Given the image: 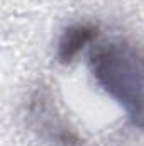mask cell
Masks as SVG:
<instances>
[{
  "instance_id": "cell-1",
  "label": "cell",
  "mask_w": 144,
  "mask_h": 146,
  "mask_svg": "<svg viewBox=\"0 0 144 146\" xmlns=\"http://www.w3.org/2000/svg\"><path fill=\"white\" fill-rule=\"evenodd\" d=\"M90 72L100 88L126 112L129 122L144 131V49L129 39L93 46Z\"/></svg>"
},
{
  "instance_id": "cell-2",
  "label": "cell",
  "mask_w": 144,
  "mask_h": 146,
  "mask_svg": "<svg viewBox=\"0 0 144 146\" xmlns=\"http://www.w3.org/2000/svg\"><path fill=\"white\" fill-rule=\"evenodd\" d=\"M29 117L32 126L56 146H80V138L58 115L53 99L46 90H37L29 102Z\"/></svg>"
},
{
  "instance_id": "cell-3",
  "label": "cell",
  "mask_w": 144,
  "mask_h": 146,
  "mask_svg": "<svg viewBox=\"0 0 144 146\" xmlns=\"http://www.w3.org/2000/svg\"><path fill=\"white\" fill-rule=\"evenodd\" d=\"M100 34V29L95 22L81 21L73 22L68 27L63 29L61 36L58 39L56 58L61 65H70L76 60V56Z\"/></svg>"
}]
</instances>
